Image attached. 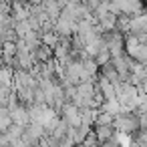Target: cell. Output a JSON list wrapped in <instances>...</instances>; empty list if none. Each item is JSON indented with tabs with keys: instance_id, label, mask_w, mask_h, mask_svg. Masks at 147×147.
<instances>
[{
	"instance_id": "obj_3",
	"label": "cell",
	"mask_w": 147,
	"mask_h": 147,
	"mask_svg": "<svg viewBox=\"0 0 147 147\" xmlns=\"http://www.w3.org/2000/svg\"><path fill=\"white\" fill-rule=\"evenodd\" d=\"M101 77H105V79H109L111 83H115V85H119L121 83V77H119V71L115 69V65H113V61H109L107 65H103L101 67Z\"/></svg>"
},
{
	"instance_id": "obj_8",
	"label": "cell",
	"mask_w": 147,
	"mask_h": 147,
	"mask_svg": "<svg viewBox=\"0 0 147 147\" xmlns=\"http://www.w3.org/2000/svg\"><path fill=\"white\" fill-rule=\"evenodd\" d=\"M42 42H45L47 47H51V49H57L59 42H61V36H59L55 30H51V32H42Z\"/></svg>"
},
{
	"instance_id": "obj_7",
	"label": "cell",
	"mask_w": 147,
	"mask_h": 147,
	"mask_svg": "<svg viewBox=\"0 0 147 147\" xmlns=\"http://www.w3.org/2000/svg\"><path fill=\"white\" fill-rule=\"evenodd\" d=\"M12 123H14V119H12V115H10V109L8 107H2L0 109V131H8L10 127H12Z\"/></svg>"
},
{
	"instance_id": "obj_6",
	"label": "cell",
	"mask_w": 147,
	"mask_h": 147,
	"mask_svg": "<svg viewBox=\"0 0 147 147\" xmlns=\"http://www.w3.org/2000/svg\"><path fill=\"white\" fill-rule=\"evenodd\" d=\"M101 111H107V113H111V115H119L121 111H123V103L115 97V99H107L103 105H101Z\"/></svg>"
},
{
	"instance_id": "obj_12",
	"label": "cell",
	"mask_w": 147,
	"mask_h": 147,
	"mask_svg": "<svg viewBox=\"0 0 147 147\" xmlns=\"http://www.w3.org/2000/svg\"><path fill=\"white\" fill-rule=\"evenodd\" d=\"M87 4H89V6L95 10L97 6H101V4H103V0H87Z\"/></svg>"
},
{
	"instance_id": "obj_5",
	"label": "cell",
	"mask_w": 147,
	"mask_h": 147,
	"mask_svg": "<svg viewBox=\"0 0 147 147\" xmlns=\"http://www.w3.org/2000/svg\"><path fill=\"white\" fill-rule=\"evenodd\" d=\"M117 18H119V16L111 12V14H107L105 18H101L97 24H99V28H101L103 32H111V30H117Z\"/></svg>"
},
{
	"instance_id": "obj_4",
	"label": "cell",
	"mask_w": 147,
	"mask_h": 147,
	"mask_svg": "<svg viewBox=\"0 0 147 147\" xmlns=\"http://www.w3.org/2000/svg\"><path fill=\"white\" fill-rule=\"evenodd\" d=\"M34 55V59H36V63H49L51 59H55V49H51V47H47L45 42L32 53Z\"/></svg>"
},
{
	"instance_id": "obj_9",
	"label": "cell",
	"mask_w": 147,
	"mask_h": 147,
	"mask_svg": "<svg viewBox=\"0 0 147 147\" xmlns=\"http://www.w3.org/2000/svg\"><path fill=\"white\" fill-rule=\"evenodd\" d=\"M117 30H119V32H123V34L131 32V16L121 14V16L117 18Z\"/></svg>"
},
{
	"instance_id": "obj_2",
	"label": "cell",
	"mask_w": 147,
	"mask_h": 147,
	"mask_svg": "<svg viewBox=\"0 0 147 147\" xmlns=\"http://www.w3.org/2000/svg\"><path fill=\"white\" fill-rule=\"evenodd\" d=\"M93 129H95V133H97V137H99V141H101V143H105V141L113 139V137H115V133H117L115 125H95Z\"/></svg>"
},
{
	"instance_id": "obj_10",
	"label": "cell",
	"mask_w": 147,
	"mask_h": 147,
	"mask_svg": "<svg viewBox=\"0 0 147 147\" xmlns=\"http://www.w3.org/2000/svg\"><path fill=\"white\" fill-rule=\"evenodd\" d=\"M115 123V115L107 113V111H99L97 119H95V125H113Z\"/></svg>"
},
{
	"instance_id": "obj_1",
	"label": "cell",
	"mask_w": 147,
	"mask_h": 147,
	"mask_svg": "<svg viewBox=\"0 0 147 147\" xmlns=\"http://www.w3.org/2000/svg\"><path fill=\"white\" fill-rule=\"evenodd\" d=\"M113 125H115V129L119 133H125V135H135L141 129V121H139V115L135 111L115 115V123Z\"/></svg>"
},
{
	"instance_id": "obj_13",
	"label": "cell",
	"mask_w": 147,
	"mask_h": 147,
	"mask_svg": "<svg viewBox=\"0 0 147 147\" xmlns=\"http://www.w3.org/2000/svg\"><path fill=\"white\" fill-rule=\"evenodd\" d=\"M32 4H45V2H49V0H30Z\"/></svg>"
},
{
	"instance_id": "obj_11",
	"label": "cell",
	"mask_w": 147,
	"mask_h": 147,
	"mask_svg": "<svg viewBox=\"0 0 147 147\" xmlns=\"http://www.w3.org/2000/svg\"><path fill=\"white\" fill-rule=\"evenodd\" d=\"M133 137H135V139H139L141 143H147V129H139Z\"/></svg>"
}]
</instances>
